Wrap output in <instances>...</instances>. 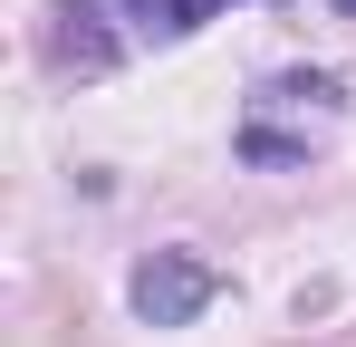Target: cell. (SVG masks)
Listing matches in <instances>:
<instances>
[{
  "instance_id": "cell-1",
  "label": "cell",
  "mask_w": 356,
  "mask_h": 347,
  "mask_svg": "<svg viewBox=\"0 0 356 347\" xmlns=\"http://www.w3.org/2000/svg\"><path fill=\"white\" fill-rule=\"evenodd\" d=\"M154 39H193L183 0H58L49 20V68H116V58L154 49Z\"/></svg>"
},
{
  "instance_id": "cell-2",
  "label": "cell",
  "mask_w": 356,
  "mask_h": 347,
  "mask_svg": "<svg viewBox=\"0 0 356 347\" xmlns=\"http://www.w3.org/2000/svg\"><path fill=\"white\" fill-rule=\"evenodd\" d=\"M125 299H135V318H145V328H193V318L222 299V270H212V261H193V251H145V261H135V280H125Z\"/></svg>"
},
{
  "instance_id": "cell-3",
  "label": "cell",
  "mask_w": 356,
  "mask_h": 347,
  "mask_svg": "<svg viewBox=\"0 0 356 347\" xmlns=\"http://www.w3.org/2000/svg\"><path fill=\"white\" fill-rule=\"evenodd\" d=\"M337 10H347V20H356V0H337Z\"/></svg>"
}]
</instances>
